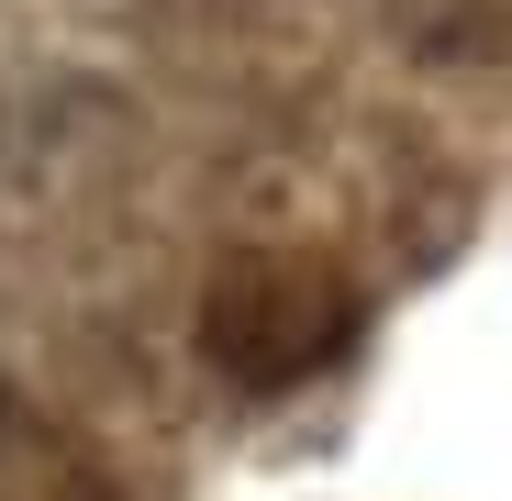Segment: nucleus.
<instances>
[{
    "mask_svg": "<svg viewBox=\"0 0 512 501\" xmlns=\"http://www.w3.org/2000/svg\"><path fill=\"white\" fill-rule=\"evenodd\" d=\"M334 334H346V301H334L312 268H279V257H256L212 290V357L234 379H301L312 357H334Z\"/></svg>",
    "mask_w": 512,
    "mask_h": 501,
    "instance_id": "obj_1",
    "label": "nucleus"
}]
</instances>
